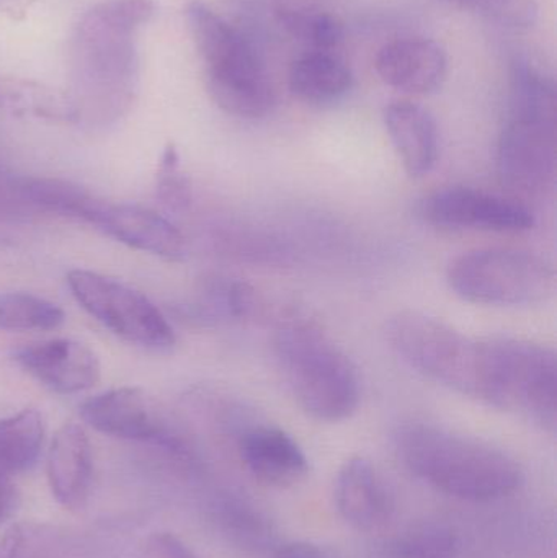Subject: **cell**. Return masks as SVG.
<instances>
[{
	"instance_id": "obj_1",
	"label": "cell",
	"mask_w": 557,
	"mask_h": 558,
	"mask_svg": "<svg viewBox=\"0 0 557 558\" xmlns=\"http://www.w3.org/2000/svg\"><path fill=\"white\" fill-rule=\"evenodd\" d=\"M153 0H101L75 28L72 90L77 120L107 124L130 110L140 84L137 32L153 19Z\"/></svg>"
},
{
	"instance_id": "obj_2",
	"label": "cell",
	"mask_w": 557,
	"mask_h": 558,
	"mask_svg": "<svg viewBox=\"0 0 557 558\" xmlns=\"http://www.w3.org/2000/svg\"><path fill=\"white\" fill-rule=\"evenodd\" d=\"M402 464L438 492L464 501H496L516 494L525 474L519 462L470 436L427 423H408L395 435Z\"/></svg>"
},
{
	"instance_id": "obj_3",
	"label": "cell",
	"mask_w": 557,
	"mask_h": 558,
	"mask_svg": "<svg viewBox=\"0 0 557 558\" xmlns=\"http://www.w3.org/2000/svg\"><path fill=\"white\" fill-rule=\"evenodd\" d=\"M274 353L291 396L306 415L337 423L359 409V371L319 325L304 318L281 322Z\"/></svg>"
},
{
	"instance_id": "obj_4",
	"label": "cell",
	"mask_w": 557,
	"mask_h": 558,
	"mask_svg": "<svg viewBox=\"0 0 557 558\" xmlns=\"http://www.w3.org/2000/svg\"><path fill=\"white\" fill-rule=\"evenodd\" d=\"M185 19L216 105L242 120L267 117L275 107L274 85L251 41L199 0L186 5Z\"/></svg>"
},
{
	"instance_id": "obj_5",
	"label": "cell",
	"mask_w": 557,
	"mask_h": 558,
	"mask_svg": "<svg viewBox=\"0 0 557 558\" xmlns=\"http://www.w3.org/2000/svg\"><path fill=\"white\" fill-rule=\"evenodd\" d=\"M386 338L391 350L422 376L489 403L486 341L415 311L392 315L386 324Z\"/></svg>"
},
{
	"instance_id": "obj_6",
	"label": "cell",
	"mask_w": 557,
	"mask_h": 558,
	"mask_svg": "<svg viewBox=\"0 0 557 558\" xmlns=\"http://www.w3.org/2000/svg\"><path fill=\"white\" fill-rule=\"evenodd\" d=\"M451 291L474 304L520 307L548 301L556 288L552 264L516 248H477L448 265Z\"/></svg>"
},
{
	"instance_id": "obj_7",
	"label": "cell",
	"mask_w": 557,
	"mask_h": 558,
	"mask_svg": "<svg viewBox=\"0 0 557 558\" xmlns=\"http://www.w3.org/2000/svg\"><path fill=\"white\" fill-rule=\"evenodd\" d=\"M489 405L513 410L555 429L557 357L555 350L516 337L486 338Z\"/></svg>"
},
{
	"instance_id": "obj_8",
	"label": "cell",
	"mask_w": 557,
	"mask_h": 558,
	"mask_svg": "<svg viewBox=\"0 0 557 558\" xmlns=\"http://www.w3.org/2000/svg\"><path fill=\"white\" fill-rule=\"evenodd\" d=\"M68 286L77 304L114 337L147 350H170L175 344L166 315L143 292L88 270L69 271Z\"/></svg>"
},
{
	"instance_id": "obj_9",
	"label": "cell",
	"mask_w": 557,
	"mask_h": 558,
	"mask_svg": "<svg viewBox=\"0 0 557 558\" xmlns=\"http://www.w3.org/2000/svg\"><path fill=\"white\" fill-rule=\"evenodd\" d=\"M556 118L509 114L497 146V173L512 195L540 198L556 182Z\"/></svg>"
},
{
	"instance_id": "obj_10",
	"label": "cell",
	"mask_w": 557,
	"mask_h": 558,
	"mask_svg": "<svg viewBox=\"0 0 557 558\" xmlns=\"http://www.w3.org/2000/svg\"><path fill=\"white\" fill-rule=\"evenodd\" d=\"M419 216L435 228L455 231L517 234L535 226V216L519 199L470 186H445L431 193L419 203Z\"/></svg>"
},
{
	"instance_id": "obj_11",
	"label": "cell",
	"mask_w": 557,
	"mask_h": 558,
	"mask_svg": "<svg viewBox=\"0 0 557 558\" xmlns=\"http://www.w3.org/2000/svg\"><path fill=\"white\" fill-rule=\"evenodd\" d=\"M81 418L95 432L124 441L154 442L185 454L182 441L170 433L153 397L140 387H120L82 403Z\"/></svg>"
},
{
	"instance_id": "obj_12",
	"label": "cell",
	"mask_w": 557,
	"mask_h": 558,
	"mask_svg": "<svg viewBox=\"0 0 557 558\" xmlns=\"http://www.w3.org/2000/svg\"><path fill=\"white\" fill-rule=\"evenodd\" d=\"M13 360L43 386L58 393H78L100 380L97 354L71 338L38 341L13 353Z\"/></svg>"
},
{
	"instance_id": "obj_13",
	"label": "cell",
	"mask_w": 557,
	"mask_h": 558,
	"mask_svg": "<svg viewBox=\"0 0 557 558\" xmlns=\"http://www.w3.org/2000/svg\"><path fill=\"white\" fill-rule=\"evenodd\" d=\"M88 225L134 251L164 260L179 262L186 255L185 235L153 209L100 202Z\"/></svg>"
},
{
	"instance_id": "obj_14",
	"label": "cell",
	"mask_w": 557,
	"mask_h": 558,
	"mask_svg": "<svg viewBox=\"0 0 557 558\" xmlns=\"http://www.w3.org/2000/svg\"><path fill=\"white\" fill-rule=\"evenodd\" d=\"M238 451L249 474L268 487H294L310 472L301 446L277 426H244L239 432Z\"/></svg>"
},
{
	"instance_id": "obj_15",
	"label": "cell",
	"mask_w": 557,
	"mask_h": 558,
	"mask_svg": "<svg viewBox=\"0 0 557 558\" xmlns=\"http://www.w3.org/2000/svg\"><path fill=\"white\" fill-rule=\"evenodd\" d=\"M336 505L340 517L363 533L385 530L395 517L391 488L368 459H349L337 475Z\"/></svg>"
},
{
	"instance_id": "obj_16",
	"label": "cell",
	"mask_w": 557,
	"mask_h": 558,
	"mask_svg": "<svg viewBox=\"0 0 557 558\" xmlns=\"http://www.w3.org/2000/svg\"><path fill=\"white\" fill-rule=\"evenodd\" d=\"M375 69L388 87L409 95H428L441 87L448 72L445 49L434 39L401 38L376 56Z\"/></svg>"
},
{
	"instance_id": "obj_17",
	"label": "cell",
	"mask_w": 557,
	"mask_h": 558,
	"mask_svg": "<svg viewBox=\"0 0 557 558\" xmlns=\"http://www.w3.org/2000/svg\"><path fill=\"white\" fill-rule=\"evenodd\" d=\"M46 474L52 497L68 510H82L90 495L94 458L87 433L77 423H65L49 446Z\"/></svg>"
},
{
	"instance_id": "obj_18",
	"label": "cell",
	"mask_w": 557,
	"mask_h": 558,
	"mask_svg": "<svg viewBox=\"0 0 557 558\" xmlns=\"http://www.w3.org/2000/svg\"><path fill=\"white\" fill-rule=\"evenodd\" d=\"M383 120L405 173L412 179L428 175L440 156V133L431 111L414 101H392Z\"/></svg>"
},
{
	"instance_id": "obj_19",
	"label": "cell",
	"mask_w": 557,
	"mask_h": 558,
	"mask_svg": "<svg viewBox=\"0 0 557 558\" xmlns=\"http://www.w3.org/2000/svg\"><path fill=\"white\" fill-rule=\"evenodd\" d=\"M291 94L304 104L330 105L342 100L353 75L342 59L329 51H313L293 62L288 75Z\"/></svg>"
},
{
	"instance_id": "obj_20",
	"label": "cell",
	"mask_w": 557,
	"mask_h": 558,
	"mask_svg": "<svg viewBox=\"0 0 557 558\" xmlns=\"http://www.w3.org/2000/svg\"><path fill=\"white\" fill-rule=\"evenodd\" d=\"M0 111L49 123H77L71 95L32 78L0 72Z\"/></svg>"
},
{
	"instance_id": "obj_21",
	"label": "cell",
	"mask_w": 557,
	"mask_h": 558,
	"mask_svg": "<svg viewBox=\"0 0 557 558\" xmlns=\"http://www.w3.org/2000/svg\"><path fill=\"white\" fill-rule=\"evenodd\" d=\"M45 442V420L35 409L0 420V481L28 471L38 461Z\"/></svg>"
},
{
	"instance_id": "obj_22",
	"label": "cell",
	"mask_w": 557,
	"mask_h": 558,
	"mask_svg": "<svg viewBox=\"0 0 557 558\" xmlns=\"http://www.w3.org/2000/svg\"><path fill=\"white\" fill-rule=\"evenodd\" d=\"M15 195L19 206H29L39 211L55 213L90 222L100 199L81 186L62 180L23 177L15 179Z\"/></svg>"
},
{
	"instance_id": "obj_23",
	"label": "cell",
	"mask_w": 557,
	"mask_h": 558,
	"mask_svg": "<svg viewBox=\"0 0 557 558\" xmlns=\"http://www.w3.org/2000/svg\"><path fill=\"white\" fill-rule=\"evenodd\" d=\"M510 113L556 118V87L552 75L529 58L513 61Z\"/></svg>"
},
{
	"instance_id": "obj_24",
	"label": "cell",
	"mask_w": 557,
	"mask_h": 558,
	"mask_svg": "<svg viewBox=\"0 0 557 558\" xmlns=\"http://www.w3.org/2000/svg\"><path fill=\"white\" fill-rule=\"evenodd\" d=\"M218 523L232 544L251 553L267 550L277 539L271 521L241 498H226L219 504Z\"/></svg>"
},
{
	"instance_id": "obj_25",
	"label": "cell",
	"mask_w": 557,
	"mask_h": 558,
	"mask_svg": "<svg viewBox=\"0 0 557 558\" xmlns=\"http://www.w3.org/2000/svg\"><path fill=\"white\" fill-rule=\"evenodd\" d=\"M277 22L291 38L311 46L314 51H329L346 38L342 20L327 10L313 7H280Z\"/></svg>"
},
{
	"instance_id": "obj_26",
	"label": "cell",
	"mask_w": 557,
	"mask_h": 558,
	"mask_svg": "<svg viewBox=\"0 0 557 558\" xmlns=\"http://www.w3.org/2000/svg\"><path fill=\"white\" fill-rule=\"evenodd\" d=\"M64 312L48 299L28 292L0 294V330L46 331L64 324Z\"/></svg>"
},
{
	"instance_id": "obj_27",
	"label": "cell",
	"mask_w": 557,
	"mask_h": 558,
	"mask_svg": "<svg viewBox=\"0 0 557 558\" xmlns=\"http://www.w3.org/2000/svg\"><path fill=\"white\" fill-rule=\"evenodd\" d=\"M460 539L450 527H414L379 546L378 558H455Z\"/></svg>"
},
{
	"instance_id": "obj_28",
	"label": "cell",
	"mask_w": 557,
	"mask_h": 558,
	"mask_svg": "<svg viewBox=\"0 0 557 558\" xmlns=\"http://www.w3.org/2000/svg\"><path fill=\"white\" fill-rule=\"evenodd\" d=\"M441 2L476 13L509 29L533 28L540 16L536 0H441Z\"/></svg>"
},
{
	"instance_id": "obj_29",
	"label": "cell",
	"mask_w": 557,
	"mask_h": 558,
	"mask_svg": "<svg viewBox=\"0 0 557 558\" xmlns=\"http://www.w3.org/2000/svg\"><path fill=\"white\" fill-rule=\"evenodd\" d=\"M156 196L172 213H185L192 206L193 190L183 172L179 150L173 144L164 149L156 175Z\"/></svg>"
},
{
	"instance_id": "obj_30",
	"label": "cell",
	"mask_w": 557,
	"mask_h": 558,
	"mask_svg": "<svg viewBox=\"0 0 557 558\" xmlns=\"http://www.w3.org/2000/svg\"><path fill=\"white\" fill-rule=\"evenodd\" d=\"M56 536L46 526L13 524L0 537V558H51Z\"/></svg>"
},
{
	"instance_id": "obj_31",
	"label": "cell",
	"mask_w": 557,
	"mask_h": 558,
	"mask_svg": "<svg viewBox=\"0 0 557 558\" xmlns=\"http://www.w3.org/2000/svg\"><path fill=\"white\" fill-rule=\"evenodd\" d=\"M147 558H198L182 541L169 533H157L147 541Z\"/></svg>"
},
{
	"instance_id": "obj_32",
	"label": "cell",
	"mask_w": 557,
	"mask_h": 558,
	"mask_svg": "<svg viewBox=\"0 0 557 558\" xmlns=\"http://www.w3.org/2000/svg\"><path fill=\"white\" fill-rule=\"evenodd\" d=\"M270 558H339L329 547L313 543L283 544L274 550Z\"/></svg>"
},
{
	"instance_id": "obj_33",
	"label": "cell",
	"mask_w": 557,
	"mask_h": 558,
	"mask_svg": "<svg viewBox=\"0 0 557 558\" xmlns=\"http://www.w3.org/2000/svg\"><path fill=\"white\" fill-rule=\"evenodd\" d=\"M19 504V494L9 484V481H0V524L9 520Z\"/></svg>"
},
{
	"instance_id": "obj_34",
	"label": "cell",
	"mask_w": 557,
	"mask_h": 558,
	"mask_svg": "<svg viewBox=\"0 0 557 558\" xmlns=\"http://www.w3.org/2000/svg\"><path fill=\"white\" fill-rule=\"evenodd\" d=\"M15 179L0 175V211L9 208L10 205L15 206ZM16 206H19V203H16Z\"/></svg>"
}]
</instances>
